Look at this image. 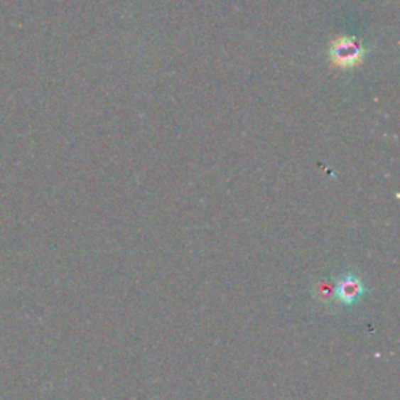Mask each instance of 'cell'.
I'll return each instance as SVG.
<instances>
[{
    "label": "cell",
    "mask_w": 400,
    "mask_h": 400,
    "mask_svg": "<svg viewBox=\"0 0 400 400\" xmlns=\"http://www.w3.org/2000/svg\"><path fill=\"white\" fill-rule=\"evenodd\" d=\"M367 288L355 271H347L335 279V302L342 307H354L364 299Z\"/></svg>",
    "instance_id": "obj_2"
},
{
    "label": "cell",
    "mask_w": 400,
    "mask_h": 400,
    "mask_svg": "<svg viewBox=\"0 0 400 400\" xmlns=\"http://www.w3.org/2000/svg\"><path fill=\"white\" fill-rule=\"evenodd\" d=\"M366 47L354 36H336L328 47L332 65L340 69H352L364 60Z\"/></svg>",
    "instance_id": "obj_1"
},
{
    "label": "cell",
    "mask_w": 400,
    "mask_h": 400,
    "mask_svg": "<svg viewBox=\"0 0 400 400\" xmlns=\"http://www.w3.org/2000/svg\"><path fill=\"white\" fill-rule=\"evenodd\" d=\"M313 297L323 305H330L335 302V279H324L316 281L313 288Z\"/></svg>",
    "instance_id": "obj_3"
}]
</instances>
